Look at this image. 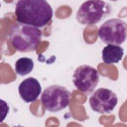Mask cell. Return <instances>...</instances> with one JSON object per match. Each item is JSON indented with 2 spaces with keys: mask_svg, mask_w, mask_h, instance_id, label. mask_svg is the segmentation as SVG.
<instances>
[{
  "mask_svg": "<svg viewBox=\"0 0 127 127\" xmlns=\"http://www.w3.org/2000/svg\"><path fill=\"white\" fill-rule=\"evenodd\" d=\"M72 81L80 91L89 94L93 92L99 81V74L96 69L87 64L79 66L74 70Z\"/></svg>",
  "mask_w": 127,
  "mask_h": 127,
  "instance_id": "obj_6",
  "label": "cell"
},
{
  "mask_svg": "<svg viewBox=\"0 0 127 127\" xmlns=\"http://www.w3.org/2000/svg\"><path fill=\"white\" fill-rule=\"evenodd\" d=\"M112 10L111 5L103 0H87L78 8L76 18L82 25L96 24L109 15Z\"/></svg>",
  "mask_w": 127,
  "mask_h": 127,
  "instance_id": "obj_3",
  "label": "cell"
},
{
  "mask_svg": "<svg viewBox=\"0 0 127 127\" xmlns=\"http://www.w3.org/2000/svg\"><path fill=\"white\" fill-rule=\"evenodd\" d=\"M71 93L65 87L54 84L46 88L41 96V103L51 112H58L67 107L70 101Z\"/></svg>",
  "mask_w": 127,
  "mask_h": 127,
  "instance_id": "obj_4",
  "label": "cell"
},
{
  "mask_svg": "<svg viewBox=\"0 0 127 127\" xmlns=\"http://www.w3.org/2000/svg\"><path fill=\"white\" fill-rule=\"evenodd\" d=\"M91 108L100 113H110L113 111L118 103V97L113 91L105 88L97 89L89 100Z\"/></svg>",
  "mask_w": 127,
  "mask_h": 127,
  "instance_id": "obj_7",
  "label": "cell"
},
{
  "mask_svg": "<svg viewBox=\"0 0 127 127\" xmlns=\"http://www.w3.org/2000/svg\"><path fill=\"white\" fill-rule=\"evenodd\" d=\"M15 15L18 22L40 28L51 20L53 11L46 0H20L16 3Z\"/></svg>",
  "mask_w": 127,
  "mask_h": 127,
  "instance_id": "obj_1",
  "label": "cell"
},
{
  "mask_svg": "<svg viewBox=\"0 0 127 127\" xmlns=\"http://www.w3.org/2000/svg\"><path fill=\"white\" fill-rule=\"evenodd\" d=\"M33 68V61L27 57L19 58L15 64V71L17 74L21 76L29 74L32 71Z\"/></svg>",
  "mask_w": 127,
  "mask_h": 127,
  "instance_id": "obj_10",
  "label": "cell"
},
{
  "mask_svg": "<svg viewBox=\"0 0 127 127\" xmlns=\"http://www.w3.org/2000/svg\"><path fill=\"white\" fill-rule=\"evenodd\" d=\"M42 91L39 81L35 78L29 77L24 79L18 86L20 96L26 103L35 102Z\"/></svg>",
  "mask_w": 127,
  "mask_h": 127,
  "instance_id": "obj_8",
  "label": "cell"
},
{
  "mask_svg": "<svg viewBox=\"0 0 127 127\" xmlns=\"http://www.w3.org/2000/svg\"><path fill=\"white\" fill-rule=\"evenodd\" d=\"M127 23L119 18H111L102 24L98 31L100 39L107 44L120 45L127 37Z\"/></svg>",
  "mask_w": 127,
  "mask_h": 127,
  "instance_id": "obj_5",
  "label": "cell"
},
{
  "mask_svg": "<svg viewBox=\"0 0 127 127\" xmlns=\"http://www.w3.org/2000/svg\"><path fill=\"white\" fill-rule=\"evenodd\" d=\"M124 55L123 48L119 46L108 44L102 51V59L107 64H113L119 63Z\"/></svg>",
  "mask_w": 127,
  "mask_h": 127,
  "instance_id": "obj_9",
  "label": "cell"
},
{
  "mask_svg": "<svg viewBox=\"0 0 127 127\" xmlns=\"http://www.w3.org/2000/svg\"><path fill=\"white\" fill-rule=\"evenodd\" d=\"M9 36L15 49L27 53L36 49L42 39V32L38 27L18 22L10 27Z\"/></svg>",
  "mask_w": 127,
  "mask_h": 127,
  "instance_id": "obj_2",
  "label": "cell"
}]
</instances>
